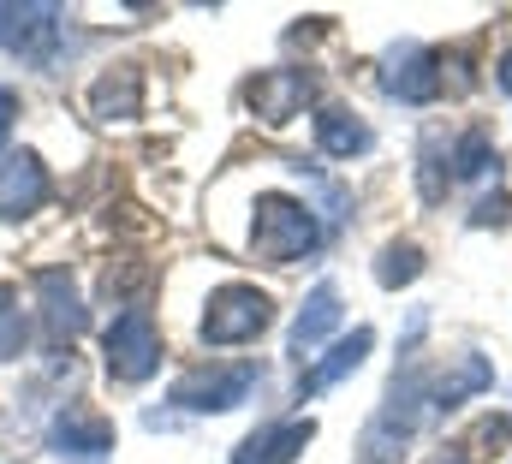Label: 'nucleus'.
Instances as JSON below:
<instances>
[{"label":"nucleus","mask_w":512,"mask_h":464,"mask_svg":"<svg viewBox=\"0 0 512 464\" xmlns=\"http://www.w3.org/2000/svg\"><path fill=\"white\" fill-rule=\"evenodd\" d=\"M495 84H501V96H512V48L495 60Z\"/></svg>","instance_id":"obj_23"},{"label":"nucleus","mask_w":512,"mask_h":464,"mask_svg":"<svg viewBox=\"0 0 512 464\" xmlns=\"http://www.w3.org/2000/svg\"><path fill=\"white\" fill-rule=\"evenodd\" d=\"M447 464H465V459H447Z\"/></svg>","instance_id":"obj_24"},{"label":"nucleus","mask_w":512,"mask_h":464,"mask_svg":"<svg viewBox=\"0 0 512 464\" xmlns=\"http://www.w3.org/2000/svg\"><path fill=\"white\" fill-rule=\"evenodd\" d=\"M382 90L405 108H423L441 96V54L423 42H399L382 54Z\"/></svg>","instance_id":"obj_7"},{"label":"nucleus","mask_w":512,"mask_h":464,"mask_svg":"<svg viewBox=\"0 0 512 464\" xmlns=\"http://www.w3.org/2000/svg\"><path fill=\"white\" fill-rule=\"evenodd\" d=\"M507 215H512V197L495 191V197H483V203L471 209V227H507Z\"/></svg>","instance_id":"obj_21"},{"label":"nucleus","mask_w":512,"mask_h":464,"mask_svg":"<svg viewBox=\"0 0 512 464\" xmlns=\"http://www.w3.org/2000/svg\"><path fill=\"white\" fill-rule=\"evenodd\" d=\"M310 441H316V423H310V417L262 423L256 435H245V441L233 447V464H292V459H304Z\"/></svg>","instance_id":"obj_13"},{"label":"nucleus","mask_w":512,"mask_h":464,"mask_svg":"<svg viewBox=\"0 0 512 464\" xmlns=\"http://www.w3.org/2000/svg\"><path fill=\"white\" fill-rule=\"evenodd\" d=\"M447 161H453V167H447L453 179H495V173H501V149H495L489 131H465V137H453Z\"/></svg>","instance_id":"obj_18"},{"label":"nucleus","mask_w":512,"mask_h":464,"mask_svg":"<svg viewBox=\"0 0 512 464\" xmlns=\"http://www.w3.org/2000/svg\"><path fill=\"white\" fill-rule=\"evenodd\" d=\"M423 274V250L411 244V238H399V244H387L382 256H376V280H382L387 292H399V286H411Z\"/></svg>","instance_id":"obj_19"},{"label":"nucleus","mask_w":512,"mask_h":464,"mask_svg":"<svg viewBox=\"0 0 512 464\" xmlns=\"http://www.w3.org/2000/svg\"><path fill=\"white\" fill-rule=\"evenodd\" d=\"M262 387V363H209V369H185L173 381V405L191 417H221L239 411L245 399H256Z\"/></svg>","instance_id":"obj_3"},{"label":"nucleus","mask_w":512,"mask_h":464,"mask_svg":"<svg viewBox=\"0 0 512 464\" xmlns=\"http://www.w3.org/2000/svg\"><path fill=\"white\" fill-rule=\"evenodd\" d=\"M423 411H429V369L423 363H405L393 375V387H387L382 411L364 429V464H399V453L411 447V435L423 423Z\"/></svg>","instance_id":"obj_1"},{"label":"nucleus","mask_w":512,"mask_h":464,"mask_svg":"<svg viewBox=\"0 0 512 464\" xmlns=\"http://www.w3.org/2000/svg\"><path fill=\"white\" fill-rule=\"evenodd\" d=\"M316 149L334 155V161H352V155H370L376 149V131L352 114V108L328 102V108H316Z\"/></svg>","instance_id":"obj_16"},{"label":"nucleus","mask_w":512,"mask_h":464,"mask_svg":"<svg viewBox=\"0 0 512 464\" xmlns=\"http://www.w3.org/2000/svg\"><path fill=\"white\" fill-rule=\"evenodd\" d=\"M30 340V322H24V310H18V286H6L0 280V363H12L18 351Z\"/></svg>","instance_id":"obj_20"},{"label":"nucleus","mask_w":512,"mask_h":464,"mask_svg":"<svg viewBox=\"0 0 512 464\" xmlns=\"http://www.w3.org/2000/svg\"><path fill=\"white\" fill-rule=\"evenodd\" d=\"M274 322V298L256 286H221L203 310V340L209 346H251L256 334Z\"/></svg>","instance_id":"obj_6"},{"label":"nucleus","mask_w":512,"mask_h":464,"mask_svg":"<svg viewBox=\"0 0 512 464\" xmlns=\"http://www.w3.org/2000/svg\"><path fill=\"white\" fill-rule=\"evenodd\" d=\"M310 90H316V78L304 66H274V72H262L251 84V108L262 125H286L292 114H304Z\"/></svg>","instance_id":"obj_11"},{"label":"nucleus","mask_w":512,"mask_h":464,"mask_svg":"<svg viewBox=\"0 0 512 464\" xmlns=\"http://www.w3.org/2000/svg\"><path fill=\"white\" fill-rule=\"evenodd\" d=\"M48 447L66 464L108 459V453H114V423H108L102 411H90V405H66V411H54V423H48Z\"/></svg>","instance_id":"obj_9"},{"label":"nucleus","mask_w":512,"mask_h":464,"mask_svg":"<svg viewBox=\"0 0 512 464\" xmlns=\"http://www.w3.org/2000/svg\"><path fill=\"white\" fill-rule=\"evenodd\" d=\"M36 298H42V340L48 346H72L90 328V310H84L78 280L66 268H36Z\"/></svg>","instance_id":"obj_8"},{"label":"nucleus","mask_w":512,"mask_h":464,"mask_svg":"<svg viewBox=\"0 0 512 464\" xmlns=\"http://www.w3.org/2000/svg\"><path fill=\"white\" fill-rule=\"evenodd\" d=\"M90 114L96 119H137L143 114V72L137 66H114V72H102L96 78V90H90Z\"/></svg>","instance_id":"obj_17"},{"label":"nucleus","mask_w":512,"mask_h":464,"mask_svg":"<svg viewBox=\"0 0 512 464\" xmlns=\"http://www.w3.org/2000/svg\"><path fill=\"white\" fill-rule=\"evenodd\" d=\"M102 363H108V375H114L120 387H143V381L161 369V328H155V316H149L143 304H131V310H120V316L108 322V334H102Z\"/></svg>","instance_id":"obj_4"},{"label":"nucleus","mask_w":512,"mask_h":464,"mask_svg":"<svg viewBox=\"0 0 512 464\" xmlns=\"http://www.w3.org/2000/svg\"><path fill=\"white\" fill-rule=\"evenodd\" d=\"M48 203V167L30 149L0 155V221H30Z\"/></svg>","instance_id":"obj_10"},{"label":"nucleus","mask_w":512,"mask_h":464,"mask_svg":"<svg viewBox=\"0 0 512 464\" xmlns=\"http://www.w3.org/2000/svg\"><path fill=\"white\" fill-rule=\"evenodd\" d=\"M340 316H346L340 286H334V280H322V286L298 304V316H292V351H298V357H310V351H316L328 334H334V328H340Z\"/></svg>","instance_id":"obj_15"},{"label":"nucleus","mask_w":512,"mask_h":464,"mask_svg":"<svg viewBox=\"0 0 512 464\" xmlns=\"http://www.w3.org/2000/svg\"><path fill=\"white\" fill-rule=\"evenodd\" d=\"M322 221L310 203L298 197H262L256 203V221H251V256L262 262H298V256H316L322 250Z\"/></svg>","instance_id":"obj_2"},{"label":"nucleus","mask_w":512,"mask_h":464,"mask_svg":"<svg viewBox=\"0 0 512 464\" xmlns=\"http://www.w3.org/2000/svg\"><path fill=\"white\" fill-rule=\"evenodd\" d=\"M370 346H376V328H352L346 340H334L322 363H310V369L298 375V393H292V399L304 405V399H316V393H328V387H340V381H346L352 369H364V357H370Z\"/></svg>","instance_id":"obj_14"},{"label":"nucleus","mask_w":512,"mask_h":464,"mask_svg":"<svg viewBox=\"0 0 512 464\" xmlns=\"http://www.w3.org/2000/svg\"><path fill=\"white\" fill-rule=\"evenodd\" d=\"M60 30H66V6H54V0L0 6V54H24L36 66H54L60 60Z\"/></svg>","instance_id":"obj_5"},{"label":"nucleus","mask_w":512,"mask_h":464,"mask_svg":"<svg viewBox=\"0 0 512 464\" xmlns=\"http://www.w3.org/2000/svg\"><path fill=\"white\" fill-rule=\"evenodd\" d=\"M12 119H18V96H12V90L0 84V143L12 137Z\"/></svg>","instance_id":"obj_22"},{"label":"nucleus","mask_w":512,"mask_h":464,"mask_svg":"<svg viewBox=\"0 0 512 464\" xmlns=\"http://www.w3.org/2000/svg\"><path fill=\"white\" fill-rule=\"evenodd\" d=\"M489 387H495V363H489L483 351H459L453 369L429 375V411L447 417V411H459L465 399H477V393H489Z\"/></svg>","instance_id":"obj_12"}]
</instances>
